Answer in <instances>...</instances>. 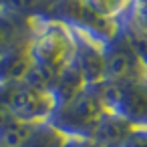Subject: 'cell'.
<instances>
[{
    "label": "cell",
    "mask_w": 147,
    "mask_h": 147,
    "mask_svg": "<svg viewBox=\"0 0 147 147\" xmlns=\"http://www.w3.org/2000/svg\"><path fill=\"white\" fill-rule=\"evenodd\" d=\"M79 51V32L61 18H38L30 30L26 53L30 73L24 81L53 89L57 81L73 67Z\"/></svg>",
    "instance_id": "cell-1"
},
{
    "label": "cell",
    "mask_w": 147,
    "mask_h": 147,
    "mask_svg": "<svg viewBox=\"0 0 147 147\" xmlns=\"http://www.w3.org/2000/svg\"><path fill=\"white\" fill-rule=\"evenodd\" d=\"M34 4H36V0H4V8H10L14 12L30 10Z\"/></svg>",
    "instance_id": "cell-2"
}]
</instances>
